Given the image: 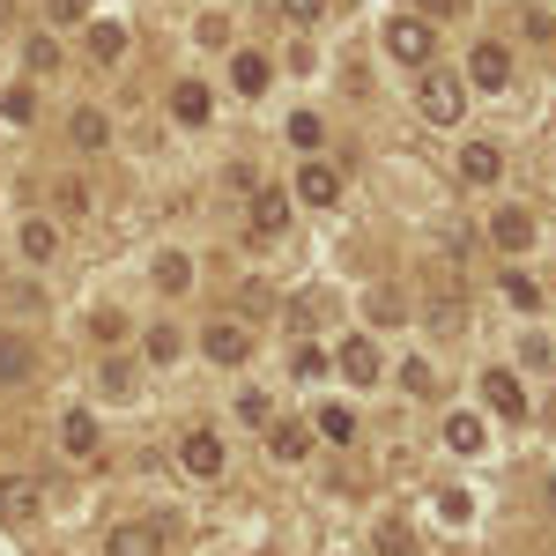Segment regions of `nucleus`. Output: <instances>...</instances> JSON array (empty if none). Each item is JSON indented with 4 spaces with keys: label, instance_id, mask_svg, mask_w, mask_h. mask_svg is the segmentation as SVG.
<instances>
[{
    "label": "nucleus",
    "instance_id": "1",
    "mask_svg": "<svg viewBox=\"0 0 556 556\" xmlns=\"http://www.w3.org/2000/svg\"><path fill=\"white\" fill-rule=\"evenodd\" d=\"M416 112H424L430 127H460V112H468V75H453V67H424V83H416Z\"/></svg>",
    "mask_w": 556,
    "mask_h": 556
},
{
    "label": "nucleus",
    "instance_id": "2",
    "mask_svg": "<svg viewBox=\"0 0 556 556\" xmlns=\"http://www.w3.org/2000/svg\"><path fill=\"white\" fill-rule=\"evenodd\" d=\"M386 52H393L401 67H430V60H438V23H424V15H393V23H386Z\"/></svg>",
    "mask_w": 556,
    "mask_h": 556
},
{
    "label": "nucleus",
    "instance_id": "3",
    "mask_svg": "<svg viewBox=\"0 0 556 556\" xmlns=\"http://www.w3.org/2000/svg\"><path fill=\"white\" fill-rule=\"evenodd\" d=\"M193 342H201V356H208V364H223V371H238V364L253 356V327L223 312V319H208V327H201Z\"/></svg>",
    "mask_w": 556,
    "mask_h": 556
},
{
    "label": "nucleus",
    "instance_id": "4",
    "mask_svg": "<svg viewBox=\"0 0 556 556\" xmlns=\"http://www.w3.org/2000/svg\"><path fill=\"white\" fill-rule=\"evenodd\" d=\"M45 519V482L38 475H0V527H38Z\"/></svg>",
    "mask_w": 556,
    "mask_h": 556
},
{
    "label": "nucleus",
    "instance_id": "5",
    "mask_svg": "<svg viewBox=\"0 0 556 556\" xmlns=\"http://www.w3.org/2000/svg\"><path fill=\"white\" fill-rule=\"evenodd\" d=\"M178 468L193 475V482H215V475L230 468V453H223L215 430H186V438H178Z\"/></svg>",
    "mask_w": 556,
    "mask_h": 556
},
{
    "label": "nucleus",
    "instance_id": "6",
    "mask_svg": "<svg viewBox=\"0 0 556 556\" xmlns=\"http://www.w3.org/2000/svg\"><path fill=\"white\" fill-rule=\"evenodd\" d=\"M534 238H542V223H534V208H497V215H490V245H497L505 260L534 253Z\"/></svg>",
    "mask_w": 556,
    "mask_h": 556
},
{
    "label": "nucleus",
    "instance_id": "7",
    "mask_svg": "<svg viewBox=\"0 0 556 556\" xmlns=\"http://www.w3.org/2000/svg\"><path fill=\"white\" fill-rule=\"evenodd\" d=\"M453 172H460V186H475V193H490V186L505 178V149H497V141H468V149L453 156Z\"/></svg>",
    "mask_w": 556,
    "mask_h": 556
},
{
    "label": "nucleus",
    "instance_id": "8",
    "mask_svg": "<svg viewBox=\"0 0 556 556\" xmlns=\"http://www.w3.org/2000/svg\"><path fill=\"white\" fill-rule=\"evenodd\" d=\"M505 83H513V45L482 38L468 52V89H505Z\"/></svg>",
    "mask_w": 556,
    "mask_h": 556
},
{
    "label": "nucleus",
    "instance_id": "9",
    "mask_svg": "<svg viewBox=\"0 0 556 556\" xmlns=\"http://www.w3.org/2000/svg\"><path fill=\"white\" fill-rule=\"evenodd\" d=\"M164 527H149V519H119L112 534H104V556H164Z\"/></svg>",
    "mask_w": 556,
    "mask_h": 556
},
{
    "label": "nucleus",
    "instance_id": "10",
    "mask_svg": "<svg viewBox=\"0 0 556 556\" xmlns=\"http://www.w3.org/2000/svg\"><path fill=\"white\" fill-rule=\"evenodd\" d=\"M334 371H342L349 386H379V379H386L379 342H364V334H356V342H342V349H334Z\"/></svg>",
    "mask_w": 556,
    "mask_h": 556
},
{
    "label": "nucleus",
    "instance_id": "11",
    "mask_svg": "<svg viewBox=\"0 0 556 556\" xmlns=\"http://www.w3.org/2000/svg\"><path fill=\"white\" fill-rule=\"evenodd\" d=\"M67 141H75L83 156H104V149H112V112H104V104H75V119H67Z\"/></svg>",
    "mask_w": 556,
    "mask_h": 556
},
{
    "label": "nucleus",
    "instance_id": "12",
    "mask_svg": "<svg viewBox=\"0 0 556 556\" xmlns=\"http://www.w3.org/2000/svg\"><path fill=\"white\" fill-rule=\"evenodd\" d=\"M30 379H38V349H30V334L0 327V386H30Z\"/></svg>",
    "mask_w": 556,
    "mask_h": 556
},
{
    "label": "nucleus",
    "instance_id": "13",
    "mask_svg": "<svg viewBox=\"0 0 556 556\" xmlns=\"http://www.w3.org/2000/svg\"><path fill=\"white\" fill-rule=\"evenodd\" d=\"M290 201L334 208V201H342V172H334V164H298V193H290Z\"/></svg>",
    "mask_w": 556,
    "mask_h": 556
},
{
    "label": "nucleus",
    "instance_id": "14",
    "mask_svg": "<svg viewBox=\"0 0 556 556\" xmlns=\"http://www.w3.org/2000/svg\"><path fill=\"white\" fill-rule=\"evenodd\" d=\"M15 245H23V260H30V267H52V260H60V223H52V215H23Z\"/></svg>",
    "mask_w": 556,
    "mask_h": 556
},
{
    "label": "nucleus",
    "instance_id": "15",
    "mask_svg": "<svg viewBox=\"0 0 556 556\" xmlns=\"http://www.w3.org/2000/svg\"><path fill=\"white\" fill-rule=\"evenodd\" d=\"M149 290H156V298H186V290H193V253H156L149 260Z\"/></svg>",
    "mask_w": 556,
    "mask_h": 556
},
{
    "label": "nucleus",
    "instance_id": "16",
    "mask_svg": "<svg viewBox=\"0 0 556 556\" xmlns=\"http://www.w3.org/2000/svg\"><path fill=\"white\" fill-rule=\"evenodd\" d=\"M482 401H490V416H505V424H519V416H527V393H519V371H482Z\"/></svg>",
    "mask_w": 556,
    "mask_h": 556
},
{
    "label": "nucleus",
    "instance_id": "17",
    "mask_svg": "<svg viewBox=\"0 0 556 556\" xmlns=\"http://www.w3.org/2000/svg\"><path fill=\"white\" fill-rule=\"evenodd\" d=\"M290 208H298V201H290L282 186H260L253 193V230L260 238H282V230H290Z\"/></svg>",
    "mask_w": 556,
    "mask_h": 556
},
{
    "label": "nucleus",
    "instance_id": "18",
    "mask_svg": "<svg viewBox=\"0 0 556 556\" xmlns=\"http://www.w3.org/2000/svg\"><path fill=\"white\" fill-rule=\"evenodd\" d=\"M208 83H193V75H186V83H172V119L178 127H208Z\"/></svg>",
    "mask_w": 556,
    "mask_h": 556
},
{
    "label": "nucleus",
    "instance_id": "19",
    "mask_svg": "<svg viewBox=\"0 0 556 556\" xmlns=\"http://www.w3.org/2000/svg\"><path fill=\"white\" fill-rule=\"evenodd\" d=\"M267 453H275L282 468H298V460H312V430L304 424H267Z\"/></svg>",
    "mask_w": 556,
    "mask_h": 556
},
{
    "label": "nucleus",
    "instance_id": "20",
    "mask_svg": "<svg viewBox=\"0 0 556 556\" xmlns=\"http://www.w3.org/2000/svg\"><path fill=\"white\" fill-rule=\"evenodd\" d=\"M497 290H505V304H513V312L542 319V282H534L527 267H505V275H497Z\"/></svg>",
    "mask_w": 556,
    "mask_h": 556
},
{
    "label": "nucleus",
    "instance_id": "21",
    "mask_svg": "<svg viewBox=\"0 0 556 556\" xmlns=\"http://www.w3.org/2000/svg\"><path fill=\"white\" fill-rule=\"evenodd\" d=\"M89 60H97V67H119V60H127V23H89Z\"/></svg>",
    "mask_w": 556,
    "mask_h": 556
},
{
    "label": "nucleus",
    "instance_id": "22",
    "mask_svg": "<svg viewBox=\"0 0 556 556\" xmlns=\"http://www.w3.org/2000/svg\"><path fill=\"white\" fill-rule=\"evenodd\" d=\"M141 356H149V364H156V371H164V364H178V356H186V334H178L172 319H156V327H149V334H141Z\"/></svg>",
    "mask_w": 556,
    "mask_h": 556
},
{
    "label": "nucleus",
    "instance_id": "23",
    "mask_svg": "<svg viewBox=\"0 0 556 556\" xmlns=\"http://www.w3.org/2000/svg\"><path fill=\"white\" fill-rule=\"evenodd\" d=\"M513 364H519V371H534V379H542V371L556 364V342L542 334V327H527V334L513 342Z\"/></svg>",
    "mask_w": 556,
    "mask_h": 556
},
{
    "label": "nucleus",
    "instance_id": "24",
    "mask_svg": "<svg viewBox=\"0 0 556 556\" xmlns=\"http://www.w3.org/2000/svg\"><path fill=\"white\" fill-rule=\"evenodd\" d=\"M60 445H67L75 460H89V453H97V416H89V408H67V416H60Z\"/></svg>",
    "mask_w": 556,
    "mask_h": 556
},
{
    "label": "nucleus",
    "instance_id": "25",
    "mask_svg": "<svg viewBox=\"0 0 556 556\" xmlns=\"http://www.w3.org/2000/svg\"><path fill=\"white\" fill-rule=\"evenodd\" d=\"M267 75H275V67H267L260 52H230V89H238V97H260Z\"/></svg>",
    "mask_w": 556,
    "mask_h": 556
},
{
    "label": "nucleus",
    "instance_id": "26",
    "mask_svg": "<svg viewBox=\"0 0 556 556\" xmlns=\"http://www.w3.org/2000/svg\"><path fill=\"white\" fill-rule=\"evenodd\" d=\"M0 119H8V127H30V119H38V89H30V83L0 89Z\"/></svg>",
    "mask_w": 556,
    "mask_h": 556
},
{
    "label": "nucleus",
    "instance_id": "27",
    "mask_svg": "<svg viewBox=\"0 0 556 556\" xmlns=\"http://www.w3.org/2000/svg\"><path fill=\"white\" fill-rule=\"evenodd\" d=\"M445 445H453V453H482V416L453 408V416H445Z\"/></svg>",
    "mask_w": 556,
    "mask_h": 556
},
{
    "label": "nucleus",
    "instance_id": "28",
    "mask_svg": "<svg viewBox=\"0 0 556 556\" xmlns=\"http://www.w3.org/2000/svg\"><path fill=\"white\" fill-rule=\"evenodd\" d=\"M23 67H30V75H52V67H60V38H52V30H30V38H23Z\"/></svg>",
    "mask_w": 556,
    "mask_h": 556
},
{
    "label": "nucleus",
    "instance_id": "29",
    "mask_svg": "<svg viewBox=\"0 0 556 556\" xmlns=\"http://www.w3.org/2000/svg\"><path fill=\"white\" fill-rule=\"evenodd\" d=\"M424 327H430V334H460V327H468L460 298H430V304H424Z\"/></svg>",
    "mask_w": 556,
    "mask_h": 556
},
{
    "label": "nucleus",
    "instance_id": "30",
    "mask_svg": "<svg viewBox=\"0 0 556 556\" xmlns=\"http://www.w3.org/2000/svg\"><path fill=\"white\" fill-rule=\"evenodd\" d=\"M393 379H401V393H408V401H430V393H438V371H430L424 356H408V364H401Z\"/></svg>",
    "mask_w": 556,
    "mask_h": 556
},
{
    "label": "nucleus",
    "instance_id": "31",
    "mask_svg": "<svg viewBox=\"0 0 556 556\" xmlns=\"http://www.w3.org/2000/svg\"><path fill=\"white\" fill-rule=\"evenodd\" d=\"M319 438H327V445H356V416H349L342 401H334V408H319Z\"/></svg>",
    "mask_w": 556,
    "mask_h": 556
},
{
    "label": "nucleus",
    "instance_id": "32",
    "mask_svg": "<svg viewBox=\"0 0 556 556\" xmlns=\"http://www.w3.org/2000/svg\"><path fill=\"white\" fill-rule=\"evenodd\" d=\"M364 304H371V319H379V327H401V319H408V298H401V290H386V282Z\"/></svg>",
    "mask_w": 556,
    "mask_h": 556
},
{
    "label": "nucleus",
    "instance_id": "33",
    "mask_svg": "<svg viewBox=\"0 0 556 556\" xmlns=\"http://www.w3.org/2000/svg\"><path fill=\"white\" fill-rule=\"evenodd\" d=\"M238 424H275V393H260V386H245V393H238Z\"/></svg>",
    "mask_w": 556,
    "mask_h": 556
},
{
    "label": "nucleus",
    "instance_id": "34",
    "mask_svg": "<svg viewBox=\"0 0 556 556\" xmlns=\"http://www.w3.org/2000/svg\"><path fill=\"white\" fill-rule=\"evenodd\" d=\"M97 386L127 401V393H134V364H127V356H104V364H97Z\"/></svg>",
    "mask_w": 556,
    "mask_h": 556
},
{
    "label": "nucleus",
    "instance_id": "35",
    "mask_svg": "<svg viewBox=\"0 0 556 556\" xmlns=\"http://www.w3.org/2000/svg\"><path fill=\"white\" fill-rule=\"evenodd\" d=\"M238 304H245V319H267V312H275V290H267L260 275H245V290H238Z\"/></svg>",
    "mask_w": 556,
    "mask_h": 556
},
{
    "label": "nucleus",
    "instance_id": "36",
    "mask_svg": "<svg viewBox=\"0 0 556 556\" xmlns=\"http://www.w3.org/2000/svg\"><path fill=\"white\" fill-rule=\"evenodd\" d=\"M319 112H290V149H319Z\"/></svg>",
    "mask_w": 556,
    "mask_h": 556
},
{
    "label": "nucleus",
    "instance_id": "37",
    "mask_svg": "<svg viewBox=\"0 0 556 556\" xmlns=\"http://www.w3.org/2000/svg\"><path fill=\"white\" fill-rule=\"evenodd\" d=\"M45 15H52L60 30H75V23H89V0H45Z\"/></svg>",
    "mask_w": 556,
    "mask_h": 556
},
{
    "label": "nucleus",
    "instance_id": "38",
    "mask_svg": "<svg viewBox=\"0 0 556 556\" xmlns=\"http://www.w3.org/2000/svg\"><path fill=\"white\" fill-rule=\"evenodd\" d=\"M193 38L208 45V52H230V23H223V15H201V30H193Z\"/></svg>",
    "mask_w": 556,
    "mask_h": 556
},
{
    "label": "nucleus",
    "instance_id": "39",
    "mask_svg": "<svg viewBox=\"0 0 556 556\" xmlns=\"http://www.w3.org/2000/svg\"><path fill=\"white\" fill-rule=\"evenodd\" d=\"M275 8H282L290 23H319V15H327V0H275Z\"/></svg>",
    "mask_w": 556,
    "mask_h": 556
},
{
    "label": "nucleus",
    "instance_id": "40",
    "mask_svg": "<svg viewBox=\"0 0 556 556\" xmlns=\"http://www.w3.org/2000/svg\"><path fill=\"white\" fill-rule=\"evenodd\" d=\"M290 371H298V379H319V371H327V356H319V349H290Z\"/></svg>",
    "mask_w": 556,
    "mask_h": 556
},
{
    "label": "nucleus",
    "instance_id": "41",
    "mask_svg": "<svg viewBox=\"0 0 556 556\" xmlns=\"http://www.w3.org/2000/svg\"><path fill=\"white\" fill-rule=\"evenodd\" d=\"M223 178H230L238 193H260V172H253V164H230V172H223Z\"/></svg>",
    "mask_w": 556,
    "mask_h": 556
},
{
    "label": "nucleus",
    "instance_id": "42",
    "mask_svg": "<svg viewBox=\"0 0 556 556\" xmlns=\"http://www.w3.org/2000/svg\"><path fill=\"white\" fill-rule=\"evenodd\" d=\"M416 8H424V23H445V15H453L460 0H416Z\"/></svg>",
    "mask_w": 556,
    "mask_h": 556
}]
</instances>
